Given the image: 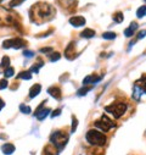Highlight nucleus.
<instances>
[{"instance_id":"nucleus-1","label":"nucleus","mask_w":146,"mask_h":155,"mask_svg":"<svg viewBox=\"0 0 146 155\" xmlns=\"http://www.w3.org/2000/svg\"><path fill=\"white\" fill-rule=\"evenodd\" d=\"M29 14L33 22L43 23L55 16V9L48 3H37L31 7Z\"/></svg>"},{"instance_id":"nucleus-2","label":"nucleus","mask_w":146,"mask_h":155,"mask_svg":"<svg viewBox=\"0 0 146 155\" xmlns=\"http://www.w3.org/2000/svg\"><path fill=\"white\" fill-rule=\"evenodd\" d=\"M85 139L88 140V143L91 145H98L102 147L106 143V136L102 134V132H99L98 130H90L85 134Z\"/></svg>"},{"instance_id":"nucleus-3","label":"nucleus","mask_w":146,"mask_h":155,"mask_svg":"<svg viewBox=\"0 0 146 155\" xmlns=\"http://www.w3.org/2000/svg\"><path fill=\"white\" fill-rule=\"evenodd\" d=\"M50 140H51V143L54 144L56 148H59L61 150V149L65 148L66 143L68 142V134L66 132H63V131H55L54 133L51 134Z\"/></svg>"},{"instance_id":"nucleus-4","label":"nucleus","mask_w":146,"mask_h":155,"mask_svg":"<svg viewBox=\"0 0 146 155\" xmlns=\"http://www.w3.org/2000/svg\"><path fill=\"white\" fill-rule=\"evenodd\" d=\"M105 110L110 114H112L114 119H119L127 111V104L125 103H122V101H116L112 105H107L105 108Z\"/></svg>"},{"instance_id":"nucleus-5","label":"nucleus","mask_w":146,"mask_h":155,"mask_svg":"<svg viewBox=\"0 0 146 155\" xmlns=\"http://www.w3.org/2000/svg\"><path fill=\"white\" fill-rule=\"evenodd\" d=\"M94 126L99 130H101L102 132H109L111 128H114L116 127V123L109 117V116L106 115H102L99 120H96L94 122Z\"/></svg>"},{"instance_id":"nucleus-6","label":"nucleus","mask_w":146,"mask_h":155,"mask_svg":"<svg viewBox=\"0 0 146 155\" xmlns=\"http://www.w3.org/2000/svg\"><path fill=\"white\" fill-rule=\"evenodd\" d=\"M26 45L24 41H22L21 38H11V39H7L3 43V48L4 49H20V48H23Z\"/></svg>"},{"instance_id":"nucleus-7","label":"nucleus","mask_w":146,"mask_h":155,"mask_svg":"<svg viewBox=\"0 0 146 155\" xmlns=\"http://www.w3.org/2000/svg\"><path fill=\"white\" fill-rule=\"evenodd\" d=\"M138 28H139L138 22H135V21H134V22H131V23L129 24V27L125 28V31H124V35L128 37V38L133 37V35H134V33L138 31Z\"/></svg>"},{"instance_id":"nucleus-8","label":"nucleus","mask_w":146,"mask_h":155,"mask_svg":"<svg viewBox=\"0 0 146 155\" xmlns=\"http://www.w3.org/2000/svg\"><path fill=\"white\" fill-rule=\"evenodd\" d=\"M145 93H144V90L138 86V84H135L134 83V87H133V99H134L135 101H140V99H141V97L144 95Z\"/></svg>"},{"instance_id":"nucleus-9","label":"nucleus","mask_w":146,"mask_h":155,"mask_svg":"<svg viewBox=\"0 0 146 155\" xmlns=\"http://www.w3.org/2000/svg\"><path fill=\"white\" fill-rule=\"evenodd\" d=\"M101 78H102V77H100L98 75H90V76H87L83 80V84H85V86L87 84H95V83L100 82Z\"/></svg>"},{"instance_id":"nucleus-10","label":"nucleus","mask_w":146,"mask_h":155,"mask_svg":"<svg viewBox=\"0 0 146 155\" xmlns=\"http://www.w3.org/2000/svg\"><path fill=\"white\" fill-rule=\"evenodd\" d=\"M70 23L72 26H74V27H81V26L85 24V18L82 16H74V17L70 18Z\"/></svg>"},{"instance_id":"nucleus-11","label":"nucleus","mask_w":146,"mask_h":155,"mask_svg":"<svg viewBox=\"0 0 146 155\" xmlns=\"http://www.w3.org/2000/svg\"><path fill=\"white\" fill-rule=\"evenodd\" d=\"M59 151H60V149L59 148H56L55 145H51V144H49V145H46L45 148H44V155H59Z\"/></svg>"},{"instance_id":"nucleus-12","label":"nucleus","mask_w":146,"mask_h":155,"mask_svg":"<svg viewBox=\"0 0 146 155\" xmlns=\"http://www.w3.org/2000/svg\"><path fill=\"white\" fill-rule=\"evenodd\" d=\"M57 3L60 4V6H62L65 9H72L77 4L76 0H57Z\"/></svg>"},{"instance_id":"nucleus-13","label":"nucleus","mask_w":146,"mask_h":155,"mask_svg":"<svg viewBox=\"0 0 146 155\" xmlns=\"http://www.w3.org/2000/svg\"><path fill=\"white\" fill-rule=\"evenodd\" d=\"M65 55H66V58H67V59H74L76 55H74V43L73 42H71L68 44V46L66 48Z\"/></svg>"},{"instance_id":"nucleus-14","label":"nucleus","mask_w":146,"mask_h":155,"mask_svg":"<svg viewBox=\"0 0 146 155\" xmlns=\"http://www.w3.org/2000/svg\"><path fill=\"white\" fill-rule=\"evenodd\" d=\"M48 93L51 95V97H54L55 99L60 100L61 99V89L59 87H51L48 89Z\"/></svg>"},{"instance_id":"nucleus-15","label":"nucleus","mask_w":146,"mask_h":155,"mask_svg":"<svg viewBox=\"0 0 146 155\" xmlns=\"http://www.w3.org/2000/svg\"><path fill=\"white\" fill-rule=\"evenodd\" d=\"M40 90H42L40 84H34V86H32V88H31V90H29V98L33 99L34 97H37L39 93H40Z\"/></svg>"},{"instance_id":"nucleus-16","label":"nucleus","mask_w":146,"mask_h":155,"mask_svg":"<svg viewBox=\"0 0 146 155\" xmlns=\"http://www.w3.org/2000/svg\"><path fill=\"white\" fill-rule=\"evenodd\" d=\"M1 151H3L5 155H10V154H12V153L15 151V145H14V144H10V143L4 144V145L1 147Z\"/></svg>"},{"instance_id":"nucleus-17","label":"nucleus","mask_w":146,"mask_h":155,"mask_svg":"<svg viewBox=\"0 0 146 155\" xmlns=\"http://www.w3.org/2000/svg\"><path fill=\"white\" fill-rule=\"evenodd\" d=\"M135 84H138L144 90V93L146 94V75H142L141 78H139L138 81H135Z\"/></svg>"},{"instance_id":"nucleus-18","label":"nucleus","mask_w":146,"mask_h":155,"mask_svg":"<svg viewBox=\"0 0 146 155\" xmlns=\"http://www.w3.org/2000/svg\"><path fill=\"white\" fill-rule=\"evenodd\" d=\"M50 112V109H44V110H39V111H35V116H37V119L38 120H44L46 116H48V114Z\"/></svg>"},{"instance_id":"nucleus-19","label":"nucleus","mask_w":146,"mask_h":155,"mask_svg":"<svg viewBox=\"0 0 146 155\" xmlns=\"http://www.w3.org/2000/svg\"><path fill=\"white\" fill-rule=\"evenodd\" d=\"M81 35L83 37V38H87V39H90V38H92L95 35V31H92L91 28H85L82 33H81Z\"/></svg>"},{"instance_id":"nucleus-20","label":"nucleus","mask_w":146,"mask_h":155,"mask_svg":"<svg viewBox=\"0 0 146 155\" xmlns=\"http://www.w3.org/2000/svg\"><path fill=\"white\" fill-rule=\"evenodd\" d=\"M9 65H10V59H9V56H4L3 60H1V63H0V72H3L4 69L6 70L7 67H10Z\"/></svg>"},{"instance_id":"nucleus-21","label":"nucleus","mask_w":146,"mask_h":155,"mask_svg":"<svg viewBox=\"0 0 146 155\" xmlns=\"http://www.w3.org/2000/svg\"><path fill=\"white\" fill-rule=\"evenodd\" d=\"M91 89H92V87H82L81 89L77 90V95L78 97H84V95H87V93L89 92V90H91Z\"/></svg>"},{"instance_id":"nucleus-22","label":"nucleus","mask_w":146,"mask_h":155,"mask_svg":"<svg viewBox=\"0 0 146 155\" xmlns=\"http://www.w3.org/2000/svg\"><path fill=\"white\" fill-rule=\"evenodd\" d=\"M17 78H21V80H31L32 78V72L31 71H23V72L18 73Z\"/></svg>"},{"instance_id":"nucleus-23","label":"nucleus","mask_w":146,"mask_h":155,"mask_svg":"<svg viewBox=\"0 0 146 155\" xmlns=\"http://www.w3.org/2000/svg\"><path fill=\"white\" fill-rule=\"evenodd\" d=\"M123 20H124V16H123V14H122L121 11L116 12V14L113 15V21L116 23H121V22H123Z\"/></svg>"},{"instance_id":"nucleus-24","label":"nucleus","mask_w":146,"mask_h":155,"mask_svg":"<svg viewBox=\"0 0 146 155\" xmlns=\"http://www.w3.org/2000/svg\"><path fill=\"white\" fill-rule=\"evenodd\" d=\"M116 37H117V34L114 32H105V33H102V38L103 39H107V41L114 39Z\"/></svg>"},{"instance_id":"nucleus-25","label":"nucleus","mask_w":146,"mask_h":155,"mask_svg":"<svg viewBox=\"0 0 146 155\" xmlns=\"http://www.w3.org/2000/svg\"><path fill=\"white\" fill-rule=\"evenodd\" d=\"M44 66V62L43 61H39L38 63H34V65L31 67V72H34V73H38L39 70H40V67Z\"/></svg>"},{"instance_id":"nucleus-26","label":"nucleus","mask_w":146,"mask_h":155,"mask_svg":"<svg viewBox=\"0 0 146 155\" xmlns=\"http://www.w3.org/2000/svg\"><path fill=\"white\" fill-rule=\"evenodd\" d=\"M136 16H138L139 18H141V17L146 16V5L140 6V7L138 9V11H136Z\"/></svg>"},{"instance_id":"nucleus-27","label":"nucleus","mask_w":146,"mask_h":155,"mask_svg":"<svg viewBox=\"0 0 146 155\" xmlns=\"http://www.w3.org/2000/svg\"><path fill=\"white\" fill-rule=\"evenodd\" d=\"M20 110H21V112H23V114H31V108L28 106V105H24V104H21L20 105Z\"/></svg>"},{"instance_id":"nucleus-28","label":"nucleus","mask_w":146,"mask_h":155,"mask_svg":"<svg viewBox=\"0 0 146 155\" xmlns=\"http://www.w3.org/2000/svg\"><path fill=\"white\" fill-rule=\"evenodd\" d=\"M4 76L6 77V78H7V77H12V76H14V69H12V67H7L4 71Z\"/></svg>"},{"instance_id":"nucleus-29","label":"nucleus","mask_w":146,"mask_h":155,"mask_svg":"<svg viewBox=\"0 0 146 155\" xmlns=\"http://www.w3.org/2000/svg\"><path fill=\"white\" fill-rule=\"evenodd\" d=\"M77 125H78L77 117H76V116H72V128H71L72 132H76V130H77Z\"/></svg>"},{"instance_id":"nucleus-30","label":"nucleus","mask_w":146,"mask_h":155,"mask_svg":"<svg viewBox=\"0 0 146 155\" xmlns=\"http://www.w3.org/2000/svg\"><path fill=\"white\" fill-rule=\"evenodd\" d=\"M60 58H61V54H60V53H54V54L50 55V60H51V61H57Z\"/></svg>"},{"instance_id":"nucleus-31","label":"nucleus","mask_w":146,"mask_h":155,"mask_svg":"<svg viewBox=\"0 0 146 155\" xmlns=\"http://www.w3.org/2000/svg\"><path fill=\"white\" fill-rule=\"evenodd\" d=\"M24 1V0H12V1L10 3V7H14V6H18L20 4H22Z\"/></svg>"},{"instance_id":"nucleus-32","label":"nucleus","mask_w":146,"mask_h":155,"mask_svg":"<svg viewBox=\"0 0 146 155\" xmlns=\"http://www.w3.org/2000/svg\"><path fill=\"white\" fill-rule=\"evenodd\" d=\"M35 54H34V51H31V50H24L23 51V56L26 58H33Z\"/></svg>"},{"instance_id":"nucleus-33","label":"nucleus","mask_w":146,"mask_h":155,"mask_svg":"<svg viewBox=\"0 0 146 155\" xmlns=\"http://www.w3.org/2000/svg\"><path fill=\"white\" fill-rule=\"evenodd\" d=\"M7 86H9V83L5 78H3L1 81H0V89H5V88H7Z\"/></svg>"},{"instance_id":"nucleus-34","label":"nucleus","mask_w":146,"mask_h":155,"mask_svg":"<svg viewBox=\"0 0 146 155\" xmlns=\"http://www.w3.org/2000/svg\"><path fill=\"white\" fill-rule=\"evenodd\" d=\"M145 37H146V31L144 30V31H141V32H139V33H138L136 39H138V41H140V39H144Z\"/></svg>"},{"instance_id":"nucleus-35","label":"nucleus","mask_w":146,"mask_h":155,"mask_svg":"<svg viewBox=\"0 0 146 155\" xmlns=\"http://www.w3.org/2000/svg\"><path fill=\"white\" fill-rule=\"evenodd\" d=\"M52 51V48H42L40 49V53H44V54H49V53H51Z\"/></svg>"},{"instance_id":"nucleus-36","label":"nucleus","mask_w":146,"mask_h":155,"mask_svg":"<svg viewBox=\"0 0 146 155\" xmlns=\"http://www.w3.org/2000/svg\"><path fill=\"white\" fill-rule=\"evenodd\" d=\"M60 114H61V109H57V110L51 112V117H56V116H59Z\"/></svg>"},{"instance_id":"nucleus-37","label":"nucleus","mask_w":146,"mask_h":155,"mask_svg":"<svg viewBox=\"0 0 146 155\" xmlns=\"http://www.w3.org/2000/svg\"><path fill=\"white\" fill-rule=\"evenodd\" d=\"M4 106H5V103H4V101H3L1 99H0V110H1V109H3Z\"/></svg>"},{"instance_id":"nucleus-38","label":"nucleus","mask_w":146,"mask_h":155,"mask_svg":"<svg viewBox=\"0 0 146 155\" xmlns=\"http://www.w3.org/2000/svg\"><path fill=\"white\" fill-rule=\"evenodd\" d=\"M144 1H145V3H146V0H144Z\"/></svg>"}]
</instances>
